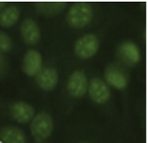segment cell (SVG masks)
Returning a JSON list of instances; mask_svg holds the SVG:
<instances>
[{
	"label": "cell",
	"instance_id": "cell-15",
	"mask_svg": "<svg viewBox=\"0 0 148 143\" xmlns=\"http://www.w3.org/2000/svg\"><path fill=\"white\" fill-rule=\"evenodd\" d=\"M13 47L12 40L8 34L0 31V50L3 52H8Z\"/></svg>",
	"mask_w": 148,
	"mask_h": 143
},
{
	"label": "cell",
	"instance_id": "cell-4",
	"mask_svg": "<svg viewBox=\"0 0 148 143\" xmlns=\"http://www.w3.org/2000/svg\"><path fill=\"white\" fill-rule=\"evenodd\" d=\"M87 88V77L82 70H75L70 75L67 81V90L71 96L82 97L86 94Z\"/></svg>",
	"mask_w": 148,
	"mask_h": 143
},
{
	"label": "cell",
	"instance_id": "cell-7",
	"mask_svg": "<svg viewBox=\"0 0 148 143\" xmlns=\"http://www.w3.org/2000/svg\"><path fill=\"white\" fill-rule=\"evenodd\" d=\"M117 54L122 62L129 65L137 64L140 59L139 49L131 41L122 42L118 47Z\"/></svg>",
	"mask_w": 148,
	"mask_h": 143
},
{
	"label": "cell",
	"instance_id": "cell-10",
	"mask_svg": "<svg viewBox=\"0 0 148 143\" xmlns=\"http://www.w3.org/2000/svg\"><path fill=\"white\" fill-rule=\"evenodd\" d=\"M58 72L51 68L47 67L36 75V82L39 87L45 90H51L55 89L58 83Z\"/></svg>",
	"mask_w": 148,
	"mask_h": 143
},
{
	"label": "cell",
	"instance_id": "cell-12",
	"mask_svg": "<svg viewBox=\"0 0 148 143\" xmlns=\"http://www.w3.org/2000/svg\"><path fill=\"white\" fill-rule=\"evenodd\" d=\"M2 143H26V136L23 131L16 127H5L0 130Z\"/></svg>",
	"mask_w": 148,
	"mask_h": 143
},
{
	"label": "cell",
	"instance_id": "cell-11",
	"mask_svg": "<svg viewBox=\"0 0 148 143\" xmlns=\"http://www.w3.org/2000/svg\"><path fill=\"white\" fill-rule=\"evenodd\" d=\"M105 77L110 86L119 90L124 89L127 85V79L125 74L116 65H110L106 69Z\"/></svg>",
	"mask_w": 148,
	"mask_h": 143
},
{
	"label": "cell",
	"instance_id": "cell-5",
	"mask_svg": "<svg viewBox=\"0 0 148 143\" xmlns=\"http://www.w3.org/2000/svg\"><path fill=\"white\" fill-rule=\"evenodd\" d=\"M89 94L94 102L104 104L109 101L110 90L104 80L99 78H94L90 80L89 85Z\"/></svg>",
	"mask_w": 148,
	"mask_h": 143
},
{
	"label": "cell",
	"instance_id": "cell-16",
	"mask_svg": "<svg viewBox=\"0 0 148 143\" xmlns=\"http://www.w3.org/2000/svg\"><path fill=\"white\" fill-rule=\"evenodd\" d=\"M5 4H6V3L5 2H0V11L2 10V9H3V8H5L4 6H5Z\"/></svg>",
	"mask_w": 148,
	"mask_h": 143
},
{
	"label": "cell",
	"instance_id": "cell-13",
	"mask_svg": "<svg viewBox=\"0 0 148 143\" xmlns=\"http://www.w3.org/2000/svg\"><path fill=\"white\" fill-rule=\"evenodd\" d=\"M20 11L17 6L11 5L0 11V26L9 28L18 20Z\"/></svg>",
	"mask_w": 148,
	"mask_h": 143
},
{
	"label": "cell",
	"instance_id": "cell-1",
	"mask_svg": "<svg viewBox=\"0 0 148 143\" xmlns=\"http://www.w3.org/2000/svg\"><path fill=\"white\" fill-rule=\"evenodd\" d=\"M93 17V8L88 2L75 3L69 9L66 20L73 28H82L88 24Z\"/></svg>",
	"mask_w": 148,
	"mask_h": 143
},
{
	"label": "cell",
	"instance_id": "cell-2",
	"mask_svg": "<svg viewBox=\"0 0 148 143\" xmlns=\"http://www.w3.org/2000/svg\"><path fill=\"white\" fill-rule=\"evenodd\" d=\"M54 129V122L51 116L46 112H40L32 119L30 131L38 141H44L51 135Z\"/></svg>",
	"mask_w": 148,
	"mask_h": 143
},
{
	"label": "cell",
	"instance_id": "cell-3",
	"mask_svg": "<svg viewBox=\"0 0 148 143\" xmlns=\"http://www.w3.org/2000/svg\"><path fill=\"white\" fill-rule=\"evenodd\" d=\"M99 40L95 35L87 34L80 37L75 44V53L80 59H89L98 51Z\"/></svg>",
	"mask_w": 148,
	"mask_h": 143
},
{
	"label": "cell",
	"instance_id": "cell-6",
	"mask_svg": "<svg viewBox=\"0 0 148 143\" xmlns=\"http://www.w3.org/2000/svg\"><path fill=\"white\" fill-rule=\"evenodd\" d=\"M20 34L25 44L34 45L40 39V29L37 23L32 18H25L20 25Z\"/></svg>",
	"mask_w": 148,
	"mask_h": 143
},
{
	"label": "cell",
	"instance_id": "cell-8",
	"mask_svg": "<svg viewBox=\"0 0 148 143\" xmlns=\"http://www.w3.org/2000/svg\"><path fill=\"white\" fill-rule=\"evenodd\" d=\"M42 68V56L37 50L30 49L23 57L22 69L29 76L36 75Z\"/></svg>",
	"mask_w": 148,
	"mask_h": 143
},
{
	"label": "cell",
	"instance_id": "cell-17",
	"mask_svg": "<svg viewBox=\"0 0 148 143\" xmlns=\"http://www.w3.org/2000/svg\"><path fill=\"white\" fill-rule=\"evenodd\" d=\"M79 143H87V142H79Z\"/></svg>",
	"mask_w": 148,
	"mask_h": 143
},
{
	"label": "cell",
	"instance_id": "cell-9",
	"mask_svg": "<svg viewBox=\"0 0 148 143\" xmlns=\"http://www.w3.org/2000/svg\"><path fill=\"white\" fill-rule=\"evenodd\" d=\"M10 113L16 121L24 124L33 119L34 116V109L29 104L23 101H18L12 105Z\"/></svg>",
	"mask_w": 148,
	"mask_h": 143
},
{
	"label": "cell",
	"instance_id": "cell-14",
	"mask_svg": "<svg viewBox=\"0 0 148 143\" xmlns=\"http://www.w3.org/2000/svg\"><path fill=\"white\" fill-rule=\"evenodd\" d=\"M66 5L65 2H39L36 3V8L43 15L52 16L61 12Z\"/></svg>",
	"mask_w": 148,
	"mask_h": 143
}]
</instances>
